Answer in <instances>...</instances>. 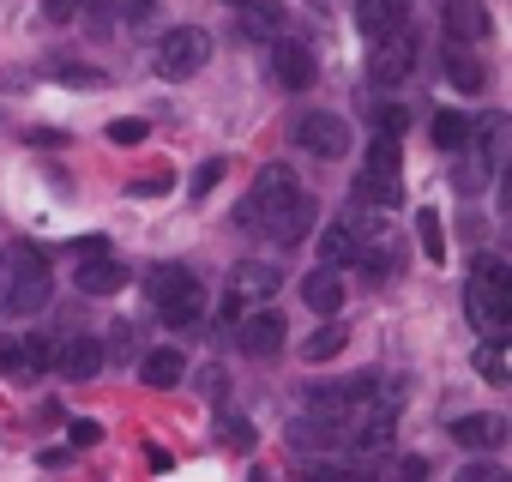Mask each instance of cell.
Wrapping results in <instances>:
<instances>
[{"mask_svg":"<svg viewBox=\"0 0 512 482\" xmlns=\"http://www.w3.org/2000/svg\"><path fill=\"white\" fill-rule=\"evenodd\" d=\"M235 223H241V229H260V235H272V241H302V235L314 229V193H308L284 163H272V169L253 175V187L241 193Z\"/></svg>","mask_w":512,"mask_h":482,"instance_id":"6da1fadb","label":"cell"},{"mask_svg":"<svg viewBox=\"0 0 512 482\" xmlns=\"http://www.w3.org/2000/svg\"><path fill=\"white\" fill-rule=\"evenodd\" d=\"M464 308H470V320L488 338H506L512 332V284H506V266L500 260H476L470 290H464Z\"/></svg>","mask_w":512,"mask_h":482,"instance_id":"7a4b0ae2","label":"cell"},{"mask_svg":"<svg viewBox=\"0 0 512 482\" xmlns=\"http://www.w3.org/2000/svg\"><path fill=\"white\" fill-rule=\"evenodd\" d=\"M145 296H151V308L163 314V326H193V320H199V308H205L199 278H193L187 266H151Z\"/></svg>","mask_w":512,"mask_h":482,"instance_id":"3957f363","label":"cell"},{"mask_svg":"<svg viewBox=\"0 0 512 482\" xmlns=\"http://www.w3.org/2000/svg\"><path fill=\"white\" fill-rule=\"evenodd\" d=\"M356 193H362L368 205H380V211H392V205L404 199L398 139H392V133H374V151H368V163H362V175H356Z\"/></svg>","mask_w":512,"mask_h":482,"instance_id":"277c9868","label":"cell"},{"mask_svg":"<svg viewBox=\"0 0 512 482\" xmlns=\"http://www.w3.org/2000/svg\"><path fill=\"white\" fill-rule=\"evenodd\" d=\"M205 61H211V37H205L199 25H175V31L157 43V73H163V79H193Z\"/></svg>","mask_w":512,"mask_h":482,"instance_id":"5b68a950","label":"cell"},{"mask_svg":"<svg viewBox=\"0 0 512 482\" xmlns=\"http://www.w3.org/2000/svg\"><path fill=\"white\" fill-rule=\"evenodd\" d=\"M49 308V266L31 248H13V284H7V314H37Z\"/></svg>","mask_w":512,"mask_h":482,"instance_id":"8992f818","label":"cell"},{"mask_svg":"<svg viewBox=\"0 0 512 482\" xmlns=\"http://www.w3.org/2000/svg\"><path fill=\"white\" fill-rule=\"evenodd\" d=\"M410 67H416V31L410 25H392L386 37H374V61H368L374 85H404Z\"/></svg>","mask_w":512,"mask_h":482,"instance_id":"52a82bcc","label":"cell"},{"mask_svg":"<svg viewBox=\"0 0 512 482\" xmlns=\"http://www.w3.org/2000/svg\"><path fill=\"white\" fill-rule=\"evenodd\" d=\"M296 145L308 151V157H344L350 151V121L344 115H326V109H308L302 121H296Z\"/></svg>","mask_w":512,"mask_h":482,"instance_id":"ba28073f","label":"cell"},{"mask_svg":"<svg viewBox=\"0 0 512 482\" xmlns=\"http://www.w3.org/2000/svg\"><path fill=\"white\" fill-rule=\"evenodd\" d=\"M49 368H55V344H43V338H7L0 344V374L19 380V386H31Z\"/></svg>","mask_w":512,"mask_h":482,"instance_id":"9c48e42d","label":"cell"},{"mask_svg":"<svg viewBox=\"0 0 512 482\" xmlns=\"http://www.w3.org/2000/svg\"><path fill=\"white\" fill-rule=\"evenodd\" d=\"M73 278H79L85 296H115V290L127 284V266H121L109 248H91V254H79V272H73Z\"/></svg>","mask_w":512,"mask_h":482,"instance_id":"30bf717a","label":"cell"},{"mask_svg":"<svg viewBox=\"0 0 512 482\" xmlns=\"http://www.w3.org/2000/svg\"><path fill=\"white\" fill-rule=\"evenodd\" d=\"M284 314H253V320H241V332H235V344H241V356H253V362H266V356H278L284 350Z\"/></svg>","mask_w":512,"mask_h":482,"instance_id":"8fae6325","label":"cell"},{"mask_svg":"<svg viewBox=\"0 0 512 482\" xmlns=\"http://www.w3.org/2000/svg\"><path fill=\"white\" fill-rule=\"evenodd\" d=\"M241 37L247 43H278L284 37V7H278V0H241Z\"/></svg>","mask_w":512,"mask_h":482,"instance_id":"7c38bea8","label":"cell"},{"mask_svg":"<svg viewBox=\"0 0 512 482\" xmlns=\"http://www.w3.org/2000/svg\"><path fill=\"white\" fill-rule=\"evenodd\" d=\"M229 296H241V302L278 296V266H272V260H241V266L229 272Z\"/></svg>","mask_w":512,"mask_h":482,"instance_id":"4fadbf2b","label":"cell"},{"mask_svg":"<svg viewBox=\"0 0 512 482\" xmlns=\"http://www.w3.org/2000/svg\"><path fill=\"white\" fill-rule=\"evenodd\" d=\"M272 67H278V85H290V91H314V79H320L314 49H302V43H278Z\"/></svg>","mask_w":512,"mask_h":482,"instance_id":"5bb4252c","label":"cell"},{"mask_svg":"<svg viewBox=\"0 0 512 482\" xmlns=\"http://www.w3.org/2000/svg\"><path fill=\"white\" fill-rule=\"evenodd\" d=\"M302 302L326 320V314H338L344 308V284H338V266H314L308 278H302Z\"/></svg>","mask_w":512,"mask_h":482,"instance_id":"9a60e30c","label":"cell"},{"mask_svg":"<svg viewBox=\"0 0 512 482\" xmlns=\"http://www.w3.org/2000/svg\"><path fill=\"white\" fill-rule=\"evenodd\" d=\"M452 440L470 446V452H494V446L506 440V422L488 416V410H476V416H458V422H452Z\"/></svg>","mask_w":512,"mask_h":482,"instance_id":"2e32d148","label":"cell"},{"mask_svg":"<svg viewBox=\"0 0 512 482\" xmlns=\"http://www.w3.org/2000/svg\"><path fill=\"white\" fill-rule=\"evenodd\" d=\"M446 37L452 43H482L488 37V13H482V0H446Z\"/></svg>","mask_w":512,"mask_h":482,"instance_id":"e0dca14e","label":"cell"},{"mask_svg":"<svg viewBox=\"0 0 512 482\" xmlns=\"http://www.w3.org/2000/svg\"><path fill=\"white\" fill-rule=\"evenodd\" d=\"M55 368H61L67 380H91V374L103 368V344H97V338H67V344L55 350Z\"/></svg>","mask_w":512,"mask_h":482,"instance_id":"ac0fdd59","label":"cell"},{"mask_svg":"<svg viewBox=\"0 0 512 482\" xmlns=\"http://www.w3.org/2000/svg\"><path fill=\"white\" fill-rule=\"evenodd\" d=\"M410 19V0H356V25L368 31V37H386L392 25H404Z\"/></svg>","mask_w":512,"mask_h":482,"instance_id":"d6986e66","label":"cell"},{"mask_svg":"<svg viewBox=\"0 0 512 482\" xmlns=\"http://www.w3.org/2000/svg\"><path fill=\"white\" fill-rule=\"evenodd\" d=\"M356 248H362V235L350 223H326V235H320V266H350Z\"/></svg>","mask_w":512,"mask_h":482,"instance_id":"ffe728a7","label":"cell"},{"mask_svg":"<svg viewBox=\"0 0 512 482\" xmlns=\"http://www.w3.org/2000/svg\"><path fill=\"white\" fill-rule=\"evenodd\" d=\"M344 344H350V332H344V326H338V320L326 314V326H314V332L302 338V362H332V356H338Z\"/></svg>","mask_w":512,"mask_h":482,"instance_id":"44dd1931","label":"cell"},{"mask_svg":"<svg viewBox=\"0 0 512 482\" xmlns=\"http://www.w3.org/2000/svg\"><path fill=\"white\" fill-rule=\"evenodd\" d=\"M428 133H434V145H440V151H464V145H470V115H458V109H440Z\"/></svg>","mask_w":512,"mask_h":482,"instance_id":"7402d4cb","label":"cell"},{"mask_svg":"<svg viewBox=\"0 0 512 482\" xmlns=\"http://www.w3.org/2000/svg\"><path fill=\"white\" fill-rule=\"evenodd\" d=\"M446 79H452L458 91H482V61L464 55V43H452V49H446Z\"/></svg>","mask_w":512,"mask_h":482,"instance_id":"603a6c76","label":"cell"},{"mask_svg":"<svg viewBox=\"0 0 512 482\" xmlns=\"http://www.w3.org/2000/svg\"><path fill=\"white\" fill-rule=\"evenodd\" d=\"M181 368H187V362H181V350H169V344H163V350H151V356H145V368H139V374H145V386H175V380H181Z\"/></svg>","mask_w":512,"mask_h":482,"instance_id":"cb8c5ba5","label":"cell"},{"mask_svg":"<svg viewBox=\"0 0 512 482\" xmlns=\"http://www.w3.org/2000/svg\"><path fill=\"white\" fill-rule=\"evenodd\" d=\"M482 163L488 169H506V115H482Z\"/></svg>","mask_w":512,"mask_h":482,"instance_id":"d4e9b609","label":"cell"},{"mask_svg":"<svg viewBox=\"0 0 512 482\" xmlns=\"http://www.w3.org/2000/svg\"><path fill=\"white\" fill-rule=\"evenodd\" d=\"M476 374H482L488 386H506V338H488V344L476 350Z\"/></svg>","mask_w":512,"mask_h":482,"instance_id":"484cf974","label":"cell"},{"mask_svg":"<svg viewBox=\"0 0 512 482\" xmlns=\"http://www.w3.org/2000/svg\"><path fill=\"white\" fill-rule=\"evenodd\" d=\"M380 482H428V458L422 452H398V458H386Z\"/></svg>","mask_w":512,"mask_h":482,"instance_id":"4316f807","label":"cell"},{"mask_svg":"<svg viewBox=\"0 0 512 482\" xmlns=\"http://www.w3.org/2000/svg\"><path fill=\"white\" fill-rule=\"evenodd\" d=\"M416 235H422V254H428V260H446V241H440V211H422V217H416Z\"/></svg>","mask_w":512,"mask_h":482,"instance_id":"83f0119b","label":"cell"},{"mask_svg":"<svg viewBox=\"0 0 512 482\" xmlns=\"http://www.w3.org/2000/svg\"><path fill=\"white\" fill-rule=\"evenodd\" d=\"M488 175H494V169L482 163V151H470V163H458V187H464V193H482Z\"/></svg>","mask_w":512,"mask_h":482,"instance_id":"f1b7e54d","label":"cell"},{"mask_svg":"<svg viewBox=\"0 0 512 482\" xmlns=\"http://www.w3.org/2000/svg\"><path fill=\"white\" fill-rule=\"evenodd\" d=\"M49 73H55L61 85H103V73H97V67H79V61H55Z\"/></svg>","mask_w":512,"mask_h":482,"instance_id":"f546056e","label":"cell"},{"mask_svg":"<svg viewBox=\"0 0 512 482\" xmlns=\"http://www.w3.org/2000/svg\"><path fill=\"white\" fill-rule=\"evenodd\" d=\"M223 446H229V452H253V422H247V416H229V422H223Z\"/></svg>","mask_w":512,"mask_h":482,"instance_id":"4dcf8cb0","label":"cell"},{"mask_svg":"<svg viewBox=\"0 0 512 482\" xmlns=\"http://www.w3.org/2000/svg\"><path fill=\"white\" fill-rule=\"evenodd\" d=\"M145 133H151V127H145L139 115H133V121H127V115H121V121H109V139H115V145H139Z\"/></svg>","mask_w":512,"mask_h":482,"instance_id":"1f68e13d","label":"cell"},{"mask_svg":"<svg viewBox=\"0 0 512 482\" xmlns=\"http://www.w3.org/2000/svg\"><path fill=\"white\" fill-rule=\"evenodd\" d=\"M308 482H362V470H350V464H314Z\"/></svg>","mask_w":512,"mask_h":482,"instance_id":"d6a6232c","label":"cell"},{"mask_svg":"<svg viewBox=\"0 0 512 482\" xmlns=\"http://www.w3.org/2000/svg\"><path fill=\"white\" fill-rule=\"evenodd\" d=\"M217 181H223V163H217V157H211V163H199V175H193V199H205Z\"/></svg>","mask_w":512,"mask_h":482,"instance_id":"836d02e7","label":"cell"},{"mask_svg":"<svg viewBox=\"0 0 512 482\" xmlns=\"http://www.w3.org/2000/svg\"><path fill=\"white\" fill-rule=\"evenodd\" d=\"M452 482H506V470H494V464H464Z\"/></svg>","mask_w":512,"mask_h":482,"instance_id":"e575fe53","label":"cell"},{"mask_svg":"<svg viewBox=\"0 0 512 482\" xmlns=\"http://www.w3.org/2000/svg\"><path fill=\"white\" fill-rule=\"evenodd\" d=\"M404 127H410V115H404V109H380V133L404 139Z\"/></svg>","mask_w":512,"mask_h":482,"instance_id":"d590c367","label":"cell"},{"mask_svg":"<svg viewBox=\"0 0 512 482\" xmlns=\"http://www.w3.org/2000/svg\"><path fill=\"white\" fill-rule=\"evenodd\" d=\"M67 440H73V446H97V440H103V428H97V422H73V428H67Z\"/></svg>","mask_w":512,"mask_h":482,"instance_id":"8d00e7d4","label":"cell"},{"mask_svg":"<svg viewBox=\"0 0 512 482\" xmlns=\"http://www.w3.org/2000/svg\"><path fill=\"white\" fill-rule=\"evenodd\" d=\"M43 13H49V19H55V25H67V19H73V13H79V0H43Z\"/></svg>","mask_w":512,"mask_h":482,"instance_id":"74e56055","label":"cell"},{"mask_svg":"<svg viewBox=\"0 0 512 482\" xmlns=\"http://www.w3.org/2000/svg\"><path fill=\"white\" fill-rule=\"evenodd\" d=\"M229 7H241V0H229Z\"/></svg>","mask_w":512,"mask_h":482,"instance_id":"f35d334b","label":"cell"}]
</instances>
